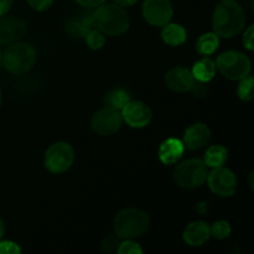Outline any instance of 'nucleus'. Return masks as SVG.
<instances>
[{
    "label": "nucleus",
    "mask_w": 254,
    "mask_h": 254,
    "mask_svg": "<svg viewBox=\"0 0 254 254\" xmlns=\"http://www.w3.org/2000/svg\"><path fill=\"white\" fill-rule=\"evenodd\" d=\"M246 15L236 0H221L215 7L212 16L213 32L218 37L231 39L245 29Z\"/></svg>",
    "instance_id": "nucleus-1"
},
{
    "label": "nucleus",
    "mask_w": 254,
    "mask_h": 254,
    "mask_svg": "<svg viewBox=\"0 0 254 254\" xmlns=\"http://www.w3.org/2000/svg\"><path fill=\"white\" fill-rule=\"evenodd\" d=\"M92 26L101 31L104 36H121L128 31L130 20L127 10L121 5L106 4L96 7L92 14Z\"/></svg>",
    "instance_id": "nucleus-2"
},
{
    "label": "nucleus",
    "mask_w": 254,
    "mask_h": 254,
    "mask_svg": "<svg viewBox=\"0 0 254 254\" xmlns=\"http://www.w3.org/2000/svg\"><path fill=\"white\" fill-rule=\"evenodd\" d=\"M114 232L119 240H135L150 227V217L139 208H124L114 218Z\"/></svg>",
    "instance_id": "nucleus-3"
},
{
    "label": "nucleus",
    "mask_w": 254,
    "mask_h": 254,
    "mask_svg": "<svg viewBox=\"0 0 254 254\" xmlns=\"http://www.w3.org/2000/svg\"><path fill=\"white\" fill-rule=\"evenodd\" d=\"M36 61V51L25 42L11 44L1 56V66L12 74H22L29 72Z\"/></svg>",
    "instance_id": "nucleus-4"
},
{
    "label": "nucleus",
    "mask_w": 254,
    "mask_h": 254,
    "mask_svg": "<svg viewBox=\"0 0 254 254\" xmlns=\"http://www.w3.org/2000/svg\"><path fill=\"white\" fill-rule=\"evenodd\" d=\"M208 175L207 165L200 159H188L179 164L174 171V180L180 188L193 190L205 184Z\"/></svg>",
    "instance_id": "nucleus-5"
},
{
    "label": "nucleus",
    "mask_w": 254,
    "mask_h": 254,
    "mask_svg": "<svg viewBox=\"0 0 254 254\" xmlns=\"http://www.w3.org/2000/svg\"><path fill=\"white\" fill-rule=\"evenodd\" d=\"M216 68L231 81H240L248 76L252 68V64L248 56L240 51H226L216 60Z\"/></svg>",
    "instance_id": "nucleus-6"
},
{
    "label": "nucleus",
    "mask_w": 254,
    "mask_h": 254,
    "mask_svg": "<svg viewBox=\"0 0 254 254\" xmlns=\"http://www.w3.org/2000/svg\"><path fill=\"white\" fill-rule=\"evenodd\" d=\"M74 161V150L67 141H57L45 153V168L52 174H64L68 170Z\"/></svg>",
    "instance_id": "nucleus-7"
},
{
    "label": "nucleus",
    "mask_w": 254,
    "mask_h": 254,
    "mask_svg": "<svg viewBox=\"0 0 254 254\" xmlns=\"http://www.w3.org/2000/svg\"><path fill=\"white\" fill-rule=\"evenodd\" d=\"M123 124V118L119 109L106 106L97 111L91 119V128L94 133L102 136L116 134Z\"/></svg>",
    "instance_id": "nucleus-8"
},
{
    "label": "nucleus",
    "mask_w": 254,
    "mask_h": 254,
    "mask_svg": "<svg viewBox=\"0 0 254 254\" xmlns=\"http://www.w3.org/2000/svg\"><path fill=\"white\" fill-rule=\"evenodd\" d=\"M206 181L210 190L221 197H231L237 190L238 181L235 173L223 165L213 168V170L208 173Z\"/></svg>",
    "instance_id": "nucleus-9"
},
{
    "label": "nucleus",
    "mask_w": 254,
    "mask_h": 254,
    "mask_svg": "<svg viewBox=\"0 0 254 254\" xmlns=\"http://www.w3.org/2000/svg\"><path fill=\"white\" fill-rule=\"evenodd\" d=\"M141 14L151 26H164L173 19L174 9L170 0H145Z\"/></svg>",
    "instance_id": "nucleus-10"
},
{
    "label": "nucleus",
    "mask_w": 254,
    "mask_h": 254,
    "mask_svg": "<svg viewBox=\"0 0 254 254\" xmlns=\"http://www.w3.org/2000/svg\"><path fill=\"white\" fill-rule=\"evenodd\" d=\"M122 118L131 128H144L153 119V112L150 107L141 101H129L121 109Z\"/></svg>",
    "instance_id": "nucleus-11"
},
{
    "label": "nucleus",
    "mask_w": 254,
    "mask_h": 254,
    "mask_svg": "<svg viewBox=\"0 0 254 254\" xmlns=\"http://www.w3.org/2000/svg\"><path fill=\"white\" fill-rule=\"evenodd\" d=\"M26 34V24L19 17L0 16V44L10 45Z\"/></svg>",
    "instance_id": "nucleus-12"
},
{
    "label": "nucleus",
    "mask_w": 254,
    "mask_h": 254,
    "mask_svg": "<svg viewBox=\"0 0 254 254\" xmlns=\"http://www.w3.org/2000/svg\"><path fill=\"white\" fill-rule=\"evenodd\" d=\"M195 78L186 67H174L165 74V84L170 91L176 93L189 92L192 87Z\"/></svg>",
    "instance_id": "nucleus-13"
},
{
    "label": "nucleus",
    "mask_w": 254,
    "mask_h": 254,
    "mask_svg": "<svg viewBox=\"0 0 254 254\" xmlns=\"http://www.w3.org/2000/svg\"><path fill=\"white\" fill-rule=\"evenodd\" d=\"M211 131L205 123H195L189 127L184 134V145L189 150H198L207 145Z\"/></svg>",
    "instance_id": "nucleus-14"
},
{
    "label": "nucleus",
    "mask_w": 254,
    "mask_h": 254,
    "mask_svg": "<svg viewBox=\"0 0 254 254\" xmlns=\"http://www.w3.org/2000/svg\"><path fill=\"white\" fill-rule=\"evenodd\" d=\"M211 237L210 225L203 221H193L189 223L183 233V238L190 247H201Z\"/></svg>",
    "instance_id": "nucleus-15"
},
{
    "label": "nucleus",
    "mask_w": 254,
    "mask_h": 254,
    "mask_svg": "<svg viewBox=\"0 0 254 254\" xmlns=\"http://www.w3.org/2000/svg\"><path fill=\"white\" fill-rule=\"evenodd\" d=\"M185 151V145L180 139L168 138L164 140L159 146V159L165 165L175 164L183 158V154Z\"/></svg>",
    "instance_id": "nucleus-16"
},
{
    "label": "nucleus",
    "mask_w": 254,
    "mask_h": 254,
    "mask_svg": "<svg viewBox=\"0 0 254 254\" xmlns=\"http://www.w3.org/2000/svg\"><path fill=\"white\" fill-rule=\"evenodd\" d=\"M216 69L217 68H216L215 61L206 56L195 62L192 69H191V73H192L195 81L207 83L215 77Z\"/></svg>",
    "instance_id": "nucleus-17"
},
{
    "label": "nucleus",
    "mask_w": 254,
    "mask_h": 254,
    "mask_svg": "<svg viewBox=\"0 0 254 254\" xmlns=\"http://www.w3.org/2000/svg\"><path fill=\"white\" fill-rule=\"evenodd\" d=\"M186 30L180 24H170L168 22L164 25V29L161 30V39L169 46H180L186 41Z\"/></svg>",
    "instance_id": "nucleus-18"
},
{
    "label": "nucleus",
    "mask_w": 254,
    "mask_h": 254,
    "mask_svg": "<svg viewBox=\"0 0 254 254\" xmlns=\"http://www.w3.org/2000/svg\"><path fill=\"white\" fill-rule=\"evenodd\" d=\"M228 158V151L222 145H212L206 150L203 163L207 165V168H218V166L225 165Z\"/></svg>",
    "instance_id": "nucleus-19"
},
{
    "label": "nucleus",
    "mask_w": 254,
    "mask_h": 254,
    "mask_svg": "<svg viewBox=\"0 0 254 254\" xmlns=\"http://www.w3.org/2000/svg\"><path fill=\"white\" fill-rule=\"evenodd\" d=\"M220 46V37L215 32H207L201 35L200 39L196 42V51L202 56H210L215 54L216 50Z\"/></svg>",
    "instance_id": "nucleus-20"
},
{
    "label": "nucleus",
    "mask_w": 254,
    "mask_h": 254,
    "mask_svg": "<svg viewBox=\"0 0 254 254\" xmlns=\"http://www.w3.org/2000/svg\"><path fill=\"white\" fill-rule=\"evenodd\" d=\"M130 101V93L124 88H114L112 89L107 96L104 97V103L106 106L113 107L121 111L128 102Z\"/></svg>",
    "instance_id": "nucleus-21"
},
{
    "label": "nucleus",
    "mask_w": 254,
    "mask_h": 254,
    "mask_svg": "<svg viewBox=\"0 0 254 254\" xmlns=\"http://www.w3.org/2000/svg\"><path fill=\"white\" fill-rule=\"evenodd\" d=\"M92 29V17L83 16L77 17V19L71 20L67 25V30L71 35L77 37H84L87 32Z\"/></svg>",
    "instance_id": "nucleus-22"
},
{
    "label": "nucleus",
    "mask_w": 254,
    "mask_h": 254,
    "mask_svg": "<svg viewBox=\"0 0 254 254\" xmlns=\"http://www.w3.org/2000/svg\"><path fill=\"white\" fill-rule=\"evenodd\" d=\"M253 91H254V78L251 74L243 77L240 79V84L237 88V94L241 101L250 102L253 99Z\"/></svg>",
    "instance_id": "nucleus-23"
},
{
    "label": "nucleus",
    "mask_w": 254,
    "mask_h": 254,
    "mask_svg": "<svg viewBox=\"0 0 254 254\" xmlns=\"http://www.w3.org/2000/svg\"><path fill=\"white\" fill-rule=\"evenodd\" d=\"M211 236H213L217 240H225L231 235V225L225 220L216 221L212 226H210Z\"/></svg>",
    "instance_id": "nucleus-24"
},
{
    "label": "nucleus",
    "mask_w": 254,
    "mask_h": 254,
    "mask_svg": "<svg viewBox=\"0 0 254 254\" xmlns=\"http://www.w3.org/2000/svg\"><path fill=\"white\" fill-rule=\"evenodd\" d=\"M86 42L89 46V49L92 50H99L104 46L106 44V37L102 34L101 31H98L97 29H91L86 34Z\"/></svg>",
    "instance_id": "nucleus-25"
},
{
    "label": "nucleus",
    "mask_w": 254,
    "mask_h": 254,
    "mask_svg": "<svg viewBox=\"0 0 254 254\" xmlns=\"http://www.w3.org/2000/svg\"><path fill=\"white\" fill-rule=\"evenodd\" d=\"M117 252L119 254H141L143 250L133 240H124L123 242L119 243Z\"/></svg>",
    "instance_id": "nucleus-26"
},
{
    "label": "nucleus",
    "mask_w": 254,
    "mask_h": 254,
    "mask_svg": "<svg viewBox=\"0 0 254 254\" xmlns=\"http://www.w3.org/2000/svg\"><path fill=\"white\" fill-rule=\"evenodd\" d=\"M21 248L17 243L12 241H1L0 240V254H20Z\"/></svg>",
    "instance_id": "nucleus-27"
},
{
    "label": "nucleus",
    "mask_w": 254,
    "mask_h": 254,
    "mask_svg": "<svg viewBox=\"0 0 254 254\" xmlns=\"http://www.w3.org/2000/svg\"><path fill=\"white\" fill-rule=\"evenodd\" d=\"M119 246V237L117 235H108L103 240L101 245V250L103 252H113Z\"/></svg>",
    "instance_id": "nucleus-28"
},
{
    "label": "nucleus",
    "mask_w": 254,
    "mask_h": 254,
    "mask_svg": "<svg viewBox=\"0 0 254 254\" xmlns=\"http://www.w3.org/2000/svg\"><path fill=\"white\" fill-rule=\"evenodd\" d=\"M189 92H191V93H192L195 97L202 98V97L207 96L208 88H207V86H206V83H203V82L195 81L193 82L192 87H191V89Z\"/></svg>",
    "instance_id": "nucleus-29"
},
{
    "label": "nucleus",
    "mask_w": 254,
    "mask_h": 254,
    "mask_svg": "<svg viewBox=\"0 0 254 254\" xmlns=\"http://www.w3.org/2000/svg\"><path fill=\"white\" fill-rule=\"evenodd\" d=\"M54 0H27V4L36 11H45L52 5Z\"/></svg>",
    "instance_id": "nucleus-30"
},
{
    "label": "nucleus",
    "mask_w": 254,
    "mask_h": 254,
    "mask_svg": "<svg viewBox=\"0 0 254 254\" xmlns=\"http://www.w3.org/2000/svg\"><path fill=\"white\" fill-rule=\"evenodd\" d=\"M253 37H254V26L251 25L247 30L245 31L243 35V45L246 46V49L252 51L253 50Z\"/></svg>",
    "instance_id": "nucleus-31"
},
{
    "label": "nucleus",
    "mask_w": 254,
    "mask_h": 254,
    "mask_svg": "<svg viewBox=\"0 0 254 254\" xmlns=\"http://www.w3.org/2000/svg\"><path fill=\"white\" fill-rule=\"evenodd\" d=\"M76 2L81 6L87 7V9H93V7H97L106 2V0H76Z\"/></svg>",
    "instance_id": "nucleus-32"
},
{
    "label": "nucleus",
    "mask_w": 254,
    "mask_h": 254,
    "mask_svg": "<svg viewBox=\"0 0 254 254\" xmlns=\"http://www.w3.org/2000/svg\"><path fill=\"white\" fill-rule=\"evenodd\" d=\"M14 0H0V16L6 14L11 7Z\"/></svg>",
    "instance_id": "nucleus-33"
},
{
    "label": "nucleus",
    "mask_w": 254,
    "mask_h": 254,
    "mask_svg": "<svg viewBox=\"0 0 254 254\" xmlns=\"http://www.w3.org/2000/svg\"><path fill=\"white\" fill-rule=\"evenodd\" d=\"M113 1L116 2V4L121 5V6L124 7V6H131V5L135 4L138 0H113Z\"/></svg>",
    "instance_id": "nucleus-34"
},
{
    "label": "nucleus",
    "mask_w": 254,
    "mask_h": 254,
    "mask_svg": "<svg viewBox=\"0 0 254 254\" xmlns=\"http://www.w3.org/2000/svg\"><path fill=\"white\" fill-rule=\"evenodd\" d=\"M4 232H5V226H4V222H2V220L0 218V240H1L2 236H4Z\"/></svg>",
    "instance_id": "nucleus-35"
},
{
    "label": "nucleus",
    "mask_w": 254,
    "mask_h": 254,
    "mask_svg": "<svg viewBox=\"0 0 254 254\" xmlns=\"http://www.w3.org/2000/svg\"><path fill=\"white\" fill-rule=\"evenodd\" d=\"M1 56H2V54H1V51H0V67H1Z\"/></svg>",
    "instance_id": "nucleus-36"
},
{
    "label": "nucleus",
    "mask_w": 254,
    "mask_h": 254,
    "mask_svg": "<svg viewBox=\"0 0 254 254\" xmlns=\"http://www.w3.org/2000/svg\"><path fill=\"white\" fill-rule=\"evenodd\" d=\"M0 106H1V93H0Z\"/></svg>",
    "instance_id": "nucleus-37"
}]
</instances>
